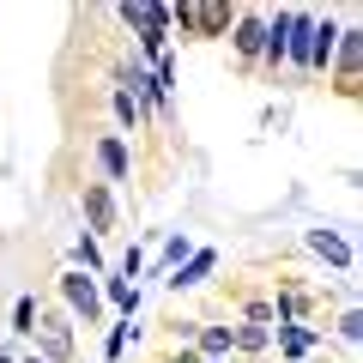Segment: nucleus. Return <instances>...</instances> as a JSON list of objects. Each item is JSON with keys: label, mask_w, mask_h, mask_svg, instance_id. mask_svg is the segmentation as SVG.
I'll return each mask as SVG.
<instances>
[{"label": "nucleus", "mask_w": 363, "mask_h": 363, "mask_svg": "<svg viewBox=\"0 0 363 363\" xmlns=\"http://www.w3.org/2000/svg\"><path fill=\"white\" fill-rule=\"evenodd\" d=\"M230 25H236L230 0H182V6H169V30H182V37H194V43L230 37Z\"/></svg>", "instance_id": "1"}, {"label": "nucleus", "mask_w": 363, "mask_h": 363, "mask_svg": "<svg viewBox=\"0 0 363 363\" xmlns=\"http://www.w3.org/2000/svg\"><path fill=\"white\" fill-rule=\"evenodd\" d=\"M116 18L140 37V61L169 55V6H157V0H128V6H116Z\"/></svg>", "instance_id": "2"}, {"label": "nucleus", "mask_w": 363, "mask_h": 363, "mask_svg": "<svg viewBox=\"0 0 363 363\" xmlns=\"http://www.w3.org/2000/svg\"><path fill=\"white\" fill-rule=\"evenodd\" d=\"M30 339H37V357L43 363H73V315H67V309H37Z\"/></svg>", "instance_id": "3"}, {"label": "nucleus", "mask_w": 363, "mask_h": 363, "mask_svg": "<svg viewBox=\"0 0 363 363\" xmlns=\"http://www.w3.org/2000/svg\"><path fill=\"white\" fill-rule=\"evenodd\" d=\"M61 303L73 321L97 327L104 321V291H97V279H85V272H61Z\"/></svg>", "instance_id": "4"}, {"label": "nucleus", "mask_w": 363, "mask_h": 363, "mask_svg": "<svg viewBox=\"0 0 363 363\" xmlns=\"http://www.w3.org/2000/svg\"><path fill=\"white\" fill-rule=\"evenodd\" d=\"M357 55H363V30L345 25V30H339V43H333V61H339L333 91H339V97H357Z\"/></svg>", "instance_id": "5"}, {"label": "nucleus", "mask_w": 363, "mask_h": 363, "mask_svg": "<svg viewBox=\"0 0 363 363\" xmlns=\"http://www.w3.org/2000/svg\"><path fill=\"white\" fill-rule=\"evenodd\" d=\"M230 43H236V55H242V67H255V61H260V43H267V13H260V6L236 13V25H230Z\"/></svg>", "instance_id": "6"}, {"label": "nucleus", "mask_w": 363, "mask_h": 363, "mask_svg": "<svg viewBox=\"0 0 363 363\" xmlns=\"http://www.w3.org/2000/svg\"><path fill=\"white\" fill-rule=\"evenodd\" d=\"M272 339H279V351H285L291 363H309L315 345H321V333H315L309 321H279V327H272Z\"/></svg>", "instance_id": "7"}, {"label": "nucleus", "mask_w": 363, "mask_h": 363, "mask_svg": "<svg viewBox=\"0 0 363 363\" xmlns=\"http://www.w3.org/2000/svg\"><path fill=\"white\" fill-rule=\"evenodd\" d=\"M85 236H104L116 230V194H109V182H85Z\"/></svg>", "instance_id": "8"}, {"label": "nucleus", "mask_w": 363, "mask_h": 363, "mask_svg": "<svg viewBox=\"0 0 363 363\" xmlns=\"http://www.w3.org/2000/svg\"><path fill=\"white\" fill-rule=\"evenodd\" d=\"M212 267H218V248H194V255L182 260L164 285H169V291H194V285H206V279H212Z\"/></svg>", "instance_id": "9"}, {"label": "nucleus", "mask_w": 363, "mask_h": 363, "mask_svg": "<svg viewBox=\"0 0 363 363\" xmlns=\"http://www.w3.org/2000/svg\"><path fill=\"white\" fill-rule=\"evenodd\" d=\"M309 37H315V18L309 13H291V25H285V67L309 73Z\"/></svg>", "instance_id": "10"}, {"label": "nucleus", "mask_w": 363, "mask_h": 363, "mask_svg": "<svg viewBox=\"0 0 363 363\" xmlns=\"http://www.w3.org/2000/svg\"><path fill=\"white\" fill-rule=\"evenodd\" d=\"M309 248H315V255L327 260V267H339V272H351V267H357V255H351V242H345L339 230H327V224H321V230H309Z\"/></svg>", "instance_id": "11"}, {"label": "nucleus", "mask_w": 363, "mask_h": 363, "mask_svg": "<svg viewBox=\"0 0 363 363\" xmlns=\"http://www.w3.org/2000/svg\"><path fill=\"white\" fill-rule=\"evenodd\" d=\"M97 169H104L109 182H128L133 157H128V140H121V133H104V140H97Z\"/></svg>", "instance_id": "12"}, {"label": "nucleus", "mask_w": 363, "mask_h": 363, "mask_svg": "<svg viewBox=\"0 0 363 363\" xmlns=\"http://www.w3.org/2000/svg\"><path fill=\"white\" fill-rule=\"evenodd\" d=\"M97 291H104V303H109V309H121L128 321L140 315V285H128V279H109V272H104V279H97Z\"/></svg>", "instance_id": "13"}, {"label": "nucleus", "mask_w": 363, "mask_h": 363, "mask_svg": "<svg viewBox=\"0 0 363 363\" xmlns=\"http://www.w3.org/2000/svg\"><path fill=\"white\" fill-rule=\"evenodd\" d=\"M73 272H85V279H104V248H97V236H79L73 242Z\"/></svg>", "instance_id": "14"}, {"label": "nucleus", "mask_w": 363, "mask_h": 363, "mask_svg": "<svg viewBox=\"0 0 363 363\" xmlns=\"http://www.w3.org/2000/svg\"><path fill=\"white\" fill-rule=\"evenodd\" d=\"M188 255H194V242H188V236H164V255H157V267H152V279H169V272H176L182 267V260H188Z\"/></svg>", "instance_id": "15"}, {"label": "nucleus", "mask_w": 363, "mask_h": 363, "mask_svg": "<svg viewBox=\"0 0 363 363\" xmlns=\"http://www.w3.org/2000/svg\"><path fill=\"white\" fill-rule=\"evenodd\" d=\"M333 43H339V25H333V18H315V37H309V67H327V61H333Z\"/></svg>", "instance_id": "16"}, {"label": "nucleus", "mask_w": 363, "mask_h": 363, "mask_svg": "<svg viewBox=\"0 0 363 363\" xmlns=\"http://www.w3.org/2000/svg\"><path fill=\"white\" fill-rule=\"evenodd\" d=\"M303 315H309V291L285 285V291H279V303H272V321H303Z\"/></svg>", "instance_id": "17"}, {"label": "nucleus", "mask_w": 363, "mask_h": 363, "mask_svg": "<svg viewBox=\"0 0 363 363\" xmlns=\"http://www.w3.org/2000/svg\"><path fill=\"white\" fill-rule=\"evenodd\" d=\"M194 351H200V357H230V327H200Z\"/></svg>", "instance_id": "18"}, {"label": "nucleus", "mask_w": 363, "mask_h": 363, "mask_svg": "<svg viewBox=\"0 0 363 363\" xmlns=\"http://www.w3.org/2000/svg\"><path fill=\"white\" fill-rule=\"evenodd\" d=\"M272 345V327H230V351H267Z\"/></svg>", "instance_id": "19"}, {"label": "nucleus", "mask_w": 363, "mask_h": 363, "mask_svg": "<svg viewBox=\"0 0 363 363\" xmlns=\"http://www.w3.org/2000/svg\"><path fill=\"white\" fill-rule=\"evenodd\" d=\"M109 104H116L121 128H145V121H152V116H145V104H133V97H128V91H121V85H116V97H109Z\"/></svg>", "instance_id": "20"}, {"label": "nucleus", "mask_w": 363, "mask_h": 363, "mask_svg": "<svg viewBox=\"0 0 363 363\" xmlns=\"http://www.w3.org/2000/svg\"><path fill=\"white\" fill-rule=\"evenodd\" d=\"M133 339H140V327H133V321H121V327H109V339H104V357H109V363H116V357H121V351H128V345H133Z\"/></svg>", "instance_id": "21"}, {"label": "nucleus", "mask_w": 363, "mask_h": 363, "mask_svg": "<svg viewBox=\"0 0 363 363\" xmlns=\"http://www.w3.org/2000/svg\"><path fill=\"white\" fill-rule=\"evenodd\" d=\"M30 327H37V297H18V303H13V333L30 339Z\"/></svg>", "instance_id": "22"}, {"label": "nucleus", "mask_w": 363, "mask_h": 363, "mask_svg": "<svg viewBox=\"0 0 363 363\" xmlns=\"http://www.w3.org/2000/svg\"><path fill=\"white\" fill-rule=\"evenodd\" d=\"M339 339H345V345H357V339H363V315H357V309L339 315Z\"/></svg>", "instance_id": "23"}, {"label": "nucleus", "mask_w": 363, "mask_h": 363, "mask_svg": "<svg viewBox=\"0 0 363 363\" xmlns=\"http://www.w3.org/2000/svg\"><path fill=\"white\" fill-rule=\"evenodd\" d=\"M0 363H18V351H13V345H6V339H0Z\"/></svg>", "instance_id": "24"}, {"label": "nucleus", "mask_w": 363, "mask_h": 363, "mask_svg": "<svg viewBox=\"0 0 363 363\" xmlns=\"http://www.w3.org/2000/svg\"><path fill=\"white\" fill-rule=\"evenodd\" d=\"M18 363H43V357H18Z\"/></svg>", "instance_id": "25"}, {"label": "nucleus", "mask_w": 363, "mask_h": 363, "mask_svg": "<svg viewBox=\"0 0 363 363\" xmlns=\"http://www.w3.org/2000/svg\"><path fill=\"white\" fill-rule=\"evenodd\" d=\"M206 363H224V357H206Z\"/></svg>", "instance_id": "26"}, {"label": "nucleus", "mask_w": 363, "mask_h": 363, "mask_svg": "<svg viewBox=\"0 0 363 363\" xmlns=\"http://www.w3.org/2000/svg\"><path fill=\"white\" fill-rule=\"evenodd\" d=\"M309 363H315V357H309Z\"/></svg>", "instance_id": "27"}]
</instances>
